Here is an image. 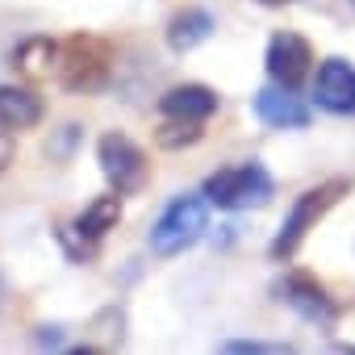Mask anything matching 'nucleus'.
Listing matches in <instances>:
<instances>
[{
  "mask_svg": "<svg viewBox=\"0 0 355 355\" xmlns=\"http://www.w3.org/2000/svg\"><path fill=\"white\" fill-rule=\"evenodd\" d=\"M209 226V197H175L150 226V247L159 255H180Z\"/></svg>",
  "mask_w": 355,
  "mask_h": 355,
  "instance_id": "obj_1",
  "label": "nucleus"
},
{
  "mask_svg": "<svg viewBox=\"0 0 355 355\" xmlns=\"http://www.w3.org/2000/svg\"><path fill=\"white\" fill-rule=\"evenodd\" d=\"M205 197L218 209H255V205H268L272 197V175L259 163L222 167L205 180Z\"/></svg>",
  "mask_w": 355,
  "mask_h": 355,
  "instance_id": "obj_2",
  "label": "nucleus"
},
{
  "mask_svg": "<svg viewBox=\"0 0 355 355\" xmlns=\"http://www.w3.org/2000/svg\"><path fill=\"white\" fill-rule=\"evenodd\" d=\"M347 193V180H326V184H318V189H309V193H301L297 197V205L288 209V218H284V226H280V234H276V243H272V255L276 259H288L297 247H301V239L318 226V218L338 201Z\"/></svg>",
  "mask_w": 355,
  "mask_h": 355,
  "instance_id": "obj_3",
  "label": "nucleus"
},
{
  "mask_svg": "<svg viewBox=\"0 0 355 355\" xmlns=\"http://www.w3.org/2000/svg\"><path fill=\"white\" fill-rule=\"evenodd\" d=\"M59 80L71 92H96L109 80V46L101 38H88V34L63 42V51H59Z\"/></svg>",
  "mask_w": 355,
  "mask_h": 355,
  "instance_id": "obj_4",
  "label": "nucleus"
},
{
  "mask_svg": "<svg viewBox=\"0 0 355 355\" xmlns=\"http://www.w3.org/2000/svg\"><path fill=\"white\" fill-rule=\"evenodd\" d=\"M96 159H101V171H105V180L113 184L117 197H130L146 184V155L134 138L125 134H105L96 142Z\"/></svg>",
  "mask_w": 355,
  "mask_h": 355,
  "instance_id": "obj_5",
  "label": "nucleus"
},
{
  "mask_svg": "<svg viewBox=\"0 0 355 355\" xmlns=\"http://www.w3.org/2000/svg\"><path fill=\"white\" fill-rule=\"evenodd\" d=\"M309 67H313V46H309L301 34L284 30V34H276V38L268 42V76H272L276 84L297 88V84L309 76Z\"/></svg>",
  "mask_w": 355,
  "mask_h": 355,
  "instance_id": "obj_6",
  "label": "nucleus"
},
{
  "mask_svg": "<svg viewBox=\"0 0 355 355\" xmlns=\"http://www.w3.org/2000/svg\"><path fill=\"white\" fill-rule=\"evenodd\" d=\"M313 101L326 113L351 117L355 113V67L343 63V59H326L313 76Z\"/></svg>",
  "mask_w": 355,
  "mask_h": 355,
  "instance_id": "obj_7",
  "label": "nucleus"
},
{
  "mask_svg": "<svg viewBox=\"0 0 355 355\" xmlns=\"http://www.w3.org/2000/svg\"><path fill=\"white\" fill-rule=\"evenodd\" d=\"M159 109L167 117H180V121H205L218 109V92L205 88V84H175V88L163 92Z\"/></svg>",
  "mask_w": 355,
  "mask_h": 355,
  "instance_id": "obj_8",
  "label": "nucleus"
},
{
  "mask_svg": "<svg viewBox=\"0 0 355 355\" xmlns=\"http://www.w3.org/2000/svg\"><path fill=\"white\" fill-rule=\"evenodd\" d=\"M255 113L259 121L276 125V130H293V125H305L309 121V109L301 105V96H293V88L276 84V88H263L255 96Z\"/></svg>",
  "mask_w": 355,
  "mask_h": 355,
  "instance_id": "obj_9",
  "label": "nucleus"
},
{
  "mask_svg": "<svg viewBox=\"0 0 355 355\" xmlns=\"http://www.w3.org/2000/svg\"><path fill=\"white\" fill-rule=\"evenodd\" d=\"M42 121V96L21 84H0V125L30 130Z\"/></svg>",
  "mask_w": 355,
  "mask_h": 355,
  "instance_id": "obj_10",
  "label": "nucleus"
},
{
  "mask_svg": "<svg viewBox=\"0 0 355 355\" xmlns=\"http://www.w3.org/2000/svg\"><path fill=\"white\" fill-rule=\"evenodd\" d=\"M117 218H121V201H117V197H96V201H92V205L71 222L76 239L84 243V255H88V251H92V247L113 230V226H117Z\"/></svg>",
  "mask_w": 355,
  "mask_h": 355,
  "instance_id": "obj_11",
  "label": "nucleus"
},
{
  "mask_svg": "<svg viewBox=\"0 0 355 355\" xmlns=\"http://www.w3.org/2000/svg\"><path fill=\"white\" fill-rule=\"evenodd\" d=\"M280 297H284L293 309H301L305 318H313V322H334V301H330L309 276H288V280L280 284Z\"/></svg>",
  "mask_w": 355,
  "mask_h": 355,
  "instance_id": "obj_12",
  "label": "nucleus"
},
{
  "mask_svg": "<svg viewBox=\"0 0 355 355\" xmlns=\"http://www.w3.org/2000/svg\"><path fill=\"white\" fill-rule=\"evenodd\" d=\"M59 51L63 42H51V38H30L13 51V63L30 76V80H46V76H59Z\"/></svg>",
  "mask_w": 355,
  "mask_h": 355,
  "instance_id": "obj_13",
  "label": "nucleus"
},
{
  "mask_svg": "<svg viewBox=\"0 0 355 355\" xmlns=\"http://www.w3.org/2000/svg\"><path fill=\"white\" fill-rule=\"evenodd\" d=\"M214 34V17L205 9H184L167 21V46L171 51H193Z\"/></svg>",
  "mask_w": 355,
  "mask_h": 355,
  "instance_id": "obj_14",
  "label": "nucleus"
},
{
  "mask_svg": "<svg viewBox=\"0 0 355 355\" xmlns=\"http://www.w3.org/2000/svg\"><path fill=\"white\" fill-rule=\"evenodd\" d=\"M201 138V121H180V117H171L163 130H159V146L175 150V146H193Z\"/></svg>",
  "mask_w": 355,
  "mask_h": 355,
  "instance_id": "obj_15",
  "label": "nucleus"
},
{
  "mask_svg": "<svg viewBox=\"0 0 355 355\" xmlns=\"http://www.w3.org/2000/svg\"><path fill=\"white\" fill-rule=\"evenodd\" d=\"M222 351H230V355H284L288 347L284 343H259V338H234V343H222Z\"/></svg>",
  "mask_w": 355,
  "mask_h": 355,
  "instance_id": "obj_16",
  "label": "nucleus"
},
{
  "mask_svg": "<svg viewBox=\"0 0 355 355\" xmlns=\"http://www.w3.org/2000/svg\"><path fill=\"white\" fill-rule=\"evenodd\" d=\"M13 150H17V142H13V130H9V125H0V175L9 171V163H13Z\"/></svg>",
  "mask_w": 355,
  "mask_h": 355,
  "instance_id": "obj_17",
  "label": "nucleus"
},
{
  "mask_svg": "<svg viewBox=\"0 0 355 355\" xmlns=\"http://www.w3.org/2000/svg\"><path fill=\"white\" fill-rule=\"evenodd\" d=\"M263 5H288V0H263Z\"/></svg>",
  "mask_w": 355,
  "mask_h": 355,
  "instance_id": "obj_18",
  "label": "nucleus"
}]
</instances>
